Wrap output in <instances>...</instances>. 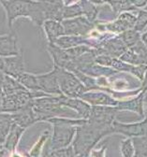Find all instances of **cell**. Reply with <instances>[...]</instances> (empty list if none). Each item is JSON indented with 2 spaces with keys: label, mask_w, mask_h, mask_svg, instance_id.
<instances>
[{
  "label": "cell",
  "mask_w": 147,
  "mask_h": 157,
  "mask_svg": "<svg viewBox=\"0 0 147 157\" xmlns=\"http://www.w3.org/2000/svg\"><path fill=\"white\" fill-rule=\"evenodd\" d=\"M4 78H5V74L2 71H0V87H2V85H3Z\"/></svg>",
  "instance_id": "b9f144b4"
},
{
  "label": "cell",
  "mask_w": 147,
  "mask_h": 157,
  "mask_svg": "<svg viewBox=\"0 0 147 157\" xmlns=\"http://www.w3.org/2000/svg\"><path fill=\"white\" fill-rule=\"evenodd\" d=\"M17 80L26 90L30 92H40L37 76L28 72H24L17 77Z\"/></svg>",
  "instance_id": "603a6c76"
},
{
  "label": "cell",
  "mask_w": 147,
  "mask_h": 157,
  "mask_svg": "<svg viewBox=\"0 0 147 157\" xmlns=\"http://www.w3.org/2000/svg\"><path fill=\"white\" fill-rule=\"evenodd\" d=\"M50 155H51V157H76V154L74 152L72 146H69L67 148L53 151H51Z\"/></svg>",
  "instance_id": "d6a6232c"
},
{
  "label": "cell",
  "mask_w": 147,
  "mask_h": 157,
  "mask_svg": "<svg viewBox=\"0 0 147 157\" xmlns=\"http://www.w3.org/2000/svg\"><path fill=\"white\" fill-rule=\"evenodd\" d=\"M121 40L123 41V43L125 45L128 49L132 48L133 46H135L138 42L141 41V35L139 32H137L134 29H130L128 31H125L123 33H121L118 36Z\"/></svg>",
  "instance_id": "4316f807"
},
{
  "label": "cell",
  "mask_w": 147,
  "mask_h": 157,
  "mask_svg": "<svg viewBox=\"0 0 147 157\" xmlns=\"http://www.w3.org/2000/svg\"><path fill=\"white\" fill-rule=\"evenodd\" d=\"M146 111H147V105H146Z\"/></svg>",
  "instance_id": "f907efd6"
},
{
  "label": "cell",
  "mask_w": 147,
  "mask_h": 157,
  "mask_svg": "<svg viewBox=\"0 0 147 157\" xmlns=\"http://www.w3.org/2000/svg\"><path fill=\"white\" fill-rule=\"evenodd\" d=\"M80 99L86 102L90 106L116 107L118 104V101L113 97L103 92H86L80 96Z\"/></svg>",
  "instance_id": "4fadbf2b"
},
{
  "label": "cell",
  "mask_w": 147,
  "mask_h": 157,
  "mask_svg": "<svg viewBox=\"0 0 147 157\" xmlns=\"http://www.w3.org/2000/svg\"><path fill=\"white\" fill-rule=\"evenodd\" d=\"M25 130L26 129L20 127L16 124H12L11 129L5 139V142H4V149L8 152H14L16 151L18 143L21 140V137H22Z\"/></svg>",
  "instance_id": "ffe728a7"
},
{
  "label": "cell",
  "mask_w": 147,
  "mask_h": 157,
  "mask_svg": "<svg viewBox=\"0 0 147 157\" xmlns=\"http://www.w3.org/2000/svg\"><path fill=\"white\" fill-rule=\"evenodd\" d=\"M6 157H7V156H6Z\"/></svg>",
  "instance_id": "f5cc1de1"
},
{
  "label": "cell",
  "mask_w": 147,
  "mask_h": 157,
  "mask_svg": "<svg viewBox=\"0 0 147 157\" xmlns=\"http://www.w3.org/2000/svg\"><path fill=\"white\" fill-rule=\"evenodd\" d=\"M47 157H51V155H48V156H47Z\"/></svg>",
  "instance_id": "681fc988"
},
{
  "label": "cell",
  "mask_w": 147,
  "mask_h": 157,
  "mask_svg": "<svg viewBox=\"0 0 147 157\" xmlns=\"http://www.w3.org/2000/svg\"><path fill=\"white\" fill-rule=\"evenodd\" d=\"M11 157H22V155L21 154H18V153H16L15 151L14 152H12V156Z\"/></svg>",
  "instance_id": "f6af8a7d"
},
{
  "label": "cell",
  "mask_w": 147,
  "mask_h": 157,
  "mask_svg": "<svg viewBox=\"0 0 147 157\" xmlns=\"http://www.w3.org/2000/svg\"><path fill=\"white\" fill-rule=\"evenodd\" d=\"M61 24L64 27L65 36H87V35H89L96 27V23L89 22L85 16L64 20Z\"/></svg>",
  "instance_id": "5b68a950"
},
{
  "label": "cell",
  "mask_w": 147,
  "mask_h": 157,
  "mask_svg": "<svg viewBox=\"0 0 147 157\" xmlns=\"http://www.w3.org/2000/svg\"><path fill=\"white\" fill-rule=\"evenodd\" d=\"M80 6L82 10V15L85 16L89 22L97 23L98 16V9L90 1H80Z\"/></svg>",
  "instance_id": "d4e9b609"
},
{
  "label": "cell",
  "mask_w": 147,
  "mask_h": 157,
  "mask_svg": "<svg viewBox=\"0 0 147 157\" xmlns=\"http://www.w3.org/2000/svg\"><path fill=\"white\" fill-rule=\"evenodd\" d=\"M6 15L10 32H13V23L19 17L28 18V2L22 0H0Z\"/></svg>",
  "instance_id": "277c9868"
},
{
  "label": "cell",
  "mask_w": 147,
  "mask_h": 157,
  "mask_svg": "<svg viewBox=\"0 0 147 157\" xmlns=\"http://www.w3.org/2000/svg\"><path fill=\"white\" fill-rule=\"evenodd\" d=\"M76 129L77 126L54 125V132L50 140V151L69 147L76 134Z\"/></svg>",
  "instance_id": "8992f818"
},
{
  "label": "cell",
  "mask_w": 147,
  "mask_h": 157,
  "mask_svg": "<svg viewBox=\"0 0 147 157\" xmlns=\"http://www.w3.org/2000/svg\"><path fill=\"white\" fill-rule=\"evenodd\" d=\"M116 107L118 110H130L143 117V94L140 93L137 97L130 100L119 101Z\"/></svg>",
  "instance_id": "44dd1931"
},
{
  "label": "cell",
  "mask_w": 147,
  "mask_h": 157,
  "mask_svg": "<svg viewBox=\"0 0 147 157\" xmlns=\"http://www.w3.org/2000/svg\"><path fill=\"white\" fill-rule=\"evenodd\" d=\"M141 41H142V43L145 45V47L147 48V32L146 33H144L141 36Z\"/></svg>",
  "instance_id": "ab89813d"
},
{
  "label": "cell",
  "mask_w": 147,
  "mask_h": 157,
  "mask_svg": "<svg viewBox=\"0 0 147 157\" xmlns=\"http://www.w3.org/2000/svg\"><path fill=\"white\" fill-rule=\"evenodd\" d=\"M121 151L124 157H132L134 154V148L130 140H125L122 142Z\"/></svg>",
  "instance_id": "e575fe53"
},
{
  "label": "cell",
  "mask_w": 147,
  "mask_h": 157,
  "mask_svg": "<svg viewBox=\"0 0 147 157\" xmlns=\"http://www.w3.org/2000/svg\"><path fill=\"white\" fill-rule=\"evenodd\" d=\"M32 109L38 122H47L55 117H76V113L60 105L58 96H43L33 100ZM78 116V115H77Z\"/></svg>",
  "instance_id": "7a4b0ae2"
},
{
  "label": "cell",
  "mask_w": 147,
  "mask_h": 157,
  "mask_svg": "<svg viewBox=\"0 0 147 157\" xmlns=\"http://www.w3.org/2000/svg\"><path fill=\"white\" fill-rule=\"evenodd\" d=\"M8 151L5 149H1L0 150V157H6L7 156Z\"/></svg>",
  "instance_id": "7bdbcfd3"
},
{
  "label": "cell",
  "mask_w": 147,
  "mask_h": 157,
  "mask_svg": "<svg viewBox=\"0 0 147 157\" xmlns=\"http://www.w3.org/2000/svg\"><path fill=\"white\" fill-rule=\"evenodd\" d=\"M120 60L131 66H147V57L139 55L129 49L120 57Z\"/></svg>",
  "instance_id": "484cf974"
},
{
  "label": "cell",
  "mask_w": 147,
  "mask_h": 157,
  "mask_svg": "<svg viewBox=\"0 0 147 157\" xmlns=\"http://www.w3.org/2000/svg\"><path fill=\"white\" fill-rule=\"evenodd\" d=\"M113 133H120L128 136H147V117L139 124H121L114 121L112 124Z\"/></svg>",
  "instance_id": "30bf717a"
},
{
  "label": "cell",
  "mask_w": 147,
  "mask_h": 157,
  "mask_svg": "<svg viewBox=\"0 0 147 157\" xmlns=\"http://www.w3.org/2000/svg\"><path fill=\"white\" fill-rule=\"evenodd\" d=\"M2 89H3L4 93L6 94V95L16 94H19V93L28 91L22 84H21L17 80H15L14 78H12L10 76H8V75H5Z\"/></svg>",
  "instance_id": "7402d4cb"
},
{
  "label": "cell",
  "mask_w": 147,
  "mask_h": 157,
  "mask_svg": "<svg viewBox=\"0 0 147 157\" xmlns=\"http://www.w3.org/2000/svg\"><path fill=\"white\" fill-rule=\"evenodd\" d=\"M146 10H147V6H146Z\"/></svg>",
  "instance_id": "816d5d0a"
},
{
  "label": "cell",
  "mask_w": 147,
  "mask_h": 157,
  "mask_svg": "<svg viewBox=\"0 0 147 157\" xmlns=\"http://www.w3.org/2000/svg\"><path fill=\"white\" fill-rule=\"evenodd\" d=\"M28 2V19L38 26L43 25L44 22L46 21L45 11L43 8L42 1H30Z\"/></svg>",
  "instance_id": "ac0fdd59"
},
{
  "label": "cell",
  "mask_w": 147,
  "mask_h": 157,
  "mask_svg": "<svg viewBox=\"0 0 147 157\" xmlns=\"http://www.w3.org/2000/svg\"><path fill=\"white\" fill-rule=\"evenodd\" d=\"M118 111L117 107L91 106L88 121L92 124L100 125H112Z\"/></svg>",
  "instance_id": "52a82bcc"
},
{
  "label": "cell",
  "mask_w": 147,
  "mask_h": 157,
  "mask_svg": "<svg viewBox=\"0 0 147 157\" xmlns=\"http://www.w3.org/2000/svg\"><path fill=\"white\" fill-rule=\"evenodd\" d=\"M49 137H50L49 131H44V133L39 136L38 140L35 143V145L30 150V151L26 152V154L28 155V156H31V157H40V155L42 154L44 145L47 142Z\"/></svg>",
  "instance_id": "f1b7e54d"
},
{
  "label": "cell",
  "mask_w": 147,
  "mask_h": 157,
  "mask_svg": "<svg viewBox=\"0 0 147 157\" xmlns=\"http://www.w3.org/2000/svg\"><path fill=\"white\" fill-rule=\"evenodd\" d=\"M54 67L57 71V81L62 94L70 98H80L81 94L86 93L85 87L72 72L64 68Z\"/></svg>",
  "instance_id": "3957f363"
},
{
  "label": "cell",
  "mask_w": 147,
  "mask_h": 157,
  "mask_svg": "<svg viewBox=\"0 0 147 157\" xmlns=\"http://www.w3.org/2000/svg\"><path fill=\"white\" fill-rule=\"evenodd\" d=\"M21 53L19 38L15 31L0 36V57H11Z\"/></svg>",
  "instance_id": "9c48e42d"
},
{
  "label": "cell",
  "mask_w": 147,
  "mask_h": 157,
  "mask_svg": "<svg viewBox=\"0 0 147 157\" xmlns=\"http://www.w3.org/2000/svg\"><path fill=\"white\" fill-rule=\"evenodd\" d=\"M36 76L40 92L52 96H58L62 94L57 81V71L54 67L51 72L46 74H38Z\"/></svg>",
  "instance_id": "ba28073f"
},
{
  "label": "cell",
  "mask_w": 147,
  "mask_h": 157,
  "mask_svg": "<svg viewBox=\"0 0 147 157\" xmlns=\"http://www.w3.org/2000/svg\"><path fill=\"white\" fill-rule=\"evenodd\" d=\"M143 102L147 103V91L143 93Z\"/></svg>",
  "instance_id": "ee69618b"
},
{
  "label": "cell",
  "mask_w": 147,
  "mask_h": 157,
  "mask_svg": "<svg viewBox=\"0 0 147 157\" xmlns=\"http://www.w3.org/2000/svg\"><path fill=\"white\" fill-rule=\"evenodd\" d=\"M112 67L117 72L118 71H121V72H132V69L134 67V66L127 64V63H125V62L119 60V59H115V58L113 60Z\"/></svg>",
  "instance_id": "836d02e7"
},
{
  "label": "cell",
  "mask_w": 147,
  "mask_h": 157,
  "mask_svg": "<svg viewBox=\"0 0 147 157\" xmlns=\"http://www.w3.org/2000/svg\"><path fill=\"white\" fill-rule=\"evenodd\" d=\"M137 22V17L129 12L121 13L116 21L113 23L105 25L103 27L105 30L109 31L110 33H123L125 31H128L130 29H134V26Z\"/></svg>",
  "instance_id": "8fae6325"
},
{
  "label": "cell",
  "mask_w": 147,
  "mask_h": 157,
  "mask_svg": "<svg viewBox=\"0 0 147 157\" xmlns=\"http://www.w3.org/2000/svg\"><path fill=\"white\" fill-rule=\"evenodd\" d=\"M11 115L14 124H16L17 125L24 129H26L38 122L32 107L20 110L16 113H12Z\"/></svg>",
  "instance_id": "e0dca14e"
},
{
  "label": "cell",
  "mask_w": 147,
  "mask_h": 157,
  "mask_svg": "<svg viewBox=\"0 0 147 157\" xmlns=\"http://www.w3.org/2000/svg\"><path fill=\"white\" fill-rule=\"evenodd\" d=\"M113 133L112 125H100L87 121L86 124L77 126L73 150L76 156L89 155L91 150L103 136Z\"/></svg>",
  "instance_id": "6da1fadb"
},
{
  "label": "cell",
  "mask_w": 147,
  "mask_h": 157,
  "mask_svg": "<svg viewBox=\"0 0 147 157\" xmlns=\"http://www.w3.org/2000/svg\"><path fill=\"white\" fill-rule=\"evenodd\" d=\"M63 21L64 20H70V19H74L77 17L82 16V10L80 6L79 2H76L72 5H65L63 8Z\"/></svg>",
  "instance_id": "f546056e"
},
{
  "label": "cell",
  "mask_w": 147,
  "mask_h": 157,
  "mask_svg": "<svg viewBox=\"0 0 147 157\" xmlns=\"http://www.w3.org/2000/svg\"><path fill=\"white\" fill-rule=\"evenodd\" d=\"M5 69V64H4V58L0 57V71H2L4 73Z\"/></svg>",
  "instance_id": "60d3db41"
},
{
  "label": "cell",
  "mask_w": 147,
  "mask_h": 157,
  "mask_svg": "<svg viewBox=\"0 0 147 157\" xmlns=\"http://www.w3.org/2000/svg\"><path fill=\"white\" fill-rule=\"evenodd\" d=\"M13 124L14 122L10 113L0 112V137L1 139H6Z\"/></svg>",
  "instance_id": "83f0119b"
},
{
  "label": "cell",
  "mask_w": 147,
  "mask_h": 157,
  "mask_svg": "<svg viewBox=\"0 0 147 157\" xmlns=\"http://www.w3.org/2000/svg\"><path fill=\"white\" fill-rule=\"evenodd\" d=\"M113 59L114 58H113V57H111L109 55H106V54L97 55L96 58H95V64L108 67L109 66H112V63H113Z\"/></svg>",
  "instance_id": "d590c367"
},
{
  "label": "cell",
  "mask_w": 147,
  "mask_h": 157,
  "mask_svg": "<svg viewBox=\"0 0 147 157\" xmlns=\"http://www.w3.org/2000/svg\"><path fill=\"white\" fill-rule=\"evenodd\" d=\"M136 156L147 157V136H138L133 139Z\"/></svg>",
  "instance_id": "4dcf8cb0"
},
{
  "label": "cell",
  "mask_w": 147,
  "mask_h": 157,
  "mask_svg": "<svg viewBox=\"0 0 147 157\" xmlns=\"http://www.w3.org/2000/svg\"><path fill=\"white\" fill-rule=\"evenodd\" d=\"M26 157H31V156H28V155H26ZM40 157H42V156H40Z\"/></svg>",
  "instance_id": "c3c4849f"
},
{
  "label": "cell",
  "mask_w": 147,
  "mask_h": 157,
  "mask_svg": "<svg viewBox=\"0 0 147 157\" xmlns=\"http://www.w3.org/2000/svg\"><path fill=\"white\" fill-rule=\"evenodd\" d=\"M147 25V11L146 10H138L137 22L134 26V30L137 32L142 31Z\"/></svg>",
  "instance_id": "1f68e13d"
},
{
  "label": "cell",
  "mask_w": 147,
  "mask_h": 157,
  "mask_svg": "<svg viewBox=\"0 0 147 157\" xmlns=\"http://www.w3.org/2000/svg\"><path fill=\"white\" fill-rule=\"evenodd\" d=\"M42 26L46 34L48 43H54L57 38L65 36L64 27H63L61 22L48 20V21L44 22Z\"/></svg>",
  "instance_id": "d6986e66"
},
{
  "label": "cell",
  "mask_w": 147,
  "mask_h": 157,
  "mask_svg": "<svg viewBox=\"0 0 147 157\" xmlns=\"http://www.w3.org/2000/svg\"><path fill=\"white\" fill-rule=\"evenodd\" d=\"M147 91V70L144 73V78H142V84L141 87V93L143 94L144 92Z\"/></svg>",
  "instance_id": "8d00e7d4"
},
{
  "label": "cell",
  "mask_w": 147,
  "mask_h": 157,
  "mask_svg": "<svg viewBox=\"0 0 147 157\" xmlns=\"http://www.w3.org/2000/svg\"><path fill=\"white\" fill-rule=\"evenodd\" d=\"M131 3L136 7H144L147 5V0H131Z\"/></svg>",
  "instance_id": "74e56055"
},
{
  "label": "cell",
  "mask_w": 147,
  "mask_h": 157,
  "mask_svg": "<svg viewBox=\"0 0 147 157\" xmlns=\"http://www.w3.org/2000/svg\"><path fill=\"white\" fill-rule=\"evenodd\" d=\"M59 99L61 106L74 110L75 113L81 119L88 120L91 111V106L89 104L80 99V98H70L65 96L64 94L59 95Z\"/></svg>",
  "instance_id": "7c38bea8"
},
{
  "label": "cell",
  "mask_w": 147,
  "mask_h": 157,
  "mask_svg": "<svg viewBox=\"0 0 147 157\" xmlns=\"http://www.w3.org/2000/svg\"><path fill=\"white\" fill-rule=\"evenodd\" d=\"M76 157H89V155H83V156H76Z\"/></svg>",
  "instance_id": "7dc6e473"
},
{
  "label": "cell",
  "mask_w": 147,
  "mask_h": 157,
  "mask_svg": "<svg viewBox=\"0 0 147 157\" xmlns=\"http://www.w3.org/2000/svg\"><path fill=\"white\" fill-rule=\"evenodd\" d=\"M4 142H5V139H1V137H0V145L4 144Z\"/></svg>",
  "instance_id": "bcb514c9"
},
{
  "label": "cell",
  "mask_w": 147,
  "mask_h": 157,
  "mask_svg": "<svg viewBox=\"0 0 147 157\" xmlns=\"http://www.w3.org/2000/svg\"><path fill=\"white\" fill-rule=\"evenodd\" d=\"M116 73H117V71L114 70L113 68H110L107 67H102V66H99L97 64H94L93 66L88 67L85 72H83V74H85V75L92 77V78H94V77H97V78L111 77Z\"/></svg>",
  "instance_id": "cb8c5ba5"
},
{
  "label": "cell",
  "mask_w": 147,
  "mask_h": 157,
  "mask_svg": "<svg viewBox=\"0 0 147 157\" xmlns=\"http://www.w3.org/2000/svg\"><path fill=\"white\" fill-rule=\"evenodd\" d=\"M5 97H6V94L4 93L2 87H0V109H1V107H2V104L5 100ZM1 112V111H0Z\"/></svg>",
  "instance_id": "f35d334b"
},
{
  "label": "cell",
  "mask_w": 147,
  "mask_h": 157,
  "mask_svg": "<svg viewBox=\"0 0 147 157\" xmlns=\"http://www.w3.org/2000/svg\"><path fill=\"white\" fill-rule=\"evenodd\" d=\"M43 8L45 11L46 21L53 20V21L62 22L63 21V8L65 6L64 1L60 0H50V1H42Z\"/></svg>",
  "instance_id": "2e32d148"
},
{
  "label": "cell",
  "mask_w": 147,
  "mask_h": 157,
  "mask_svg": "<svg viewBox=\"0 0 147 157\" xmlns=\"http://www.w3.org/2000/svg\"><path fill=\"white\" fill-rule=\"evenodd\" d=\"M47 49L53 58L54 65L56 67L66 69L69 64L72 61L69 54L67 53L66 50L59 48L54 43H48Z\"/></svg>",
  "instance_id": "9a60e30c"
},
{
  "label": "cell",
  "mask_w": 147,
  "mask_h": 157,
  "mask_svg": "<svg viewBox=\"0 0 147 157\" xmlns=\"http://www.w3.org/2000/svg\"><path fill=\"white\" fill-rule=\"evenodd\" d=\"M4 64H5L4 74L10 76L14 78H17V77L22 73L26 72L25 60L22 53L16 56L4 58Z\"/></svg>",
  "instance_id": "5bb4252c"
}]
</instances>
